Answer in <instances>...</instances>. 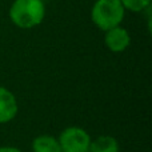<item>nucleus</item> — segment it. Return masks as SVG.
<instances>
[{
    "label": "nucleus",
    "mask_w": 152,
    "mask_h": 152,
    "mask_svg": "<svg viewBox=\"0 0 152 152\" xmlns=\"http://www.w3.org/2000/svg\"><path fill=\"white\" fill-rule=\"evenodd\" d=\"M45 18L43 0H15L10 8V19L16 27L29 29L42 24Z\"/></svg>",
    "instance_id": "f257e3e1"
},
{
    "label": "nucleus",
    "mask_w": 152,
    "mask_h": 152,
    "mask_svg": "<svg viewBox=\"0 0 152 152\" xmlns=\"http://www.w3.org/2000/svg\"><path fill=\"white\" fill-rule=\"evenodd\" d=\"M119 143L113 136L102 135L95 140H91L88 152H119Z\"/></svg>",
    "instance_id": "423d86ee"
},
{
    "label": "nucleus",
    "mask_w": 152,
    "mask_h": 152,
    "mask_svg": "<svg viewBox=\"0 0 152 152\" xmlns=\"http://www.w3.org/2000/svg\"><path fill=\"white\" fill-rule=\"evenodd\" d=\"M34 152H61L59 140L51 135H40L32 142Z\"/></svg>",
    "instance_id": "0eeeda50"
},
{
    "label": "nucleus",
    "mask_w": 152,
    "mask_h": 152,
    "mask_svg": "<svg viewBox=\"0 0 152 152\" xmlns=\"http://www.w3.org/2000/svg\"><path fill=\"white\" fill-rule=\"evenodd\" d=\"M124 15L126 8L120 0H96L91 10V19L94 24L104 32L120 26Z\"/></svg>",
    "instance_id": "f03ea898"
},
{
    "label": "nucleus",
    "mask_w": 152,
    "mask_h": 152,
    "mask_svg": "<svg viewBox=\"0 0 152 152\" xmlns=\"http://www.w3.org/2000/svg\"><path fill=\"white\" fill-rule=\"evenodd\" d=\"M18 111L19 105L15 95L5 87L0 86V124L13 120L18 115Z\"/></svg>",
    "instance_id": "39448f33"
},
{
    "label": "nucleus",
    "mask_w": 152,
    "mask_h": 152,
    "mask_svg": "<svg viewBox=\"0 0 152 152\" xmlns=\"http://www.w3.org/2000/svg\"><path fill=\"white\" fill-rule=\"evenodd\" d=\"M104 43L105 47L110 51L115 53L123 52L131 44V36H129L128 31L126 28H123L121 26L113 27V28L105 31L104 35Z\"/></svg>",
    "instance_id": "20e7f679"
},
{
    "label": "nucleus",
    "mask_w": 152,
    "mask_h": 152,
    "mask_svg": "<svg viewBox=\"0 0 152 152\" xmlns=\"http://www.w3.org/2000/svg\"><path fill=\"white\" fill-rule=\"evenodd\" d=\"M61 152H88L91 136L84 128L68 127L59 136Z\"/></svg>",
    "instance_id": "7ed1b4c3"
},
{
    "label": "nucleus",
    "mask_w": 152,
    "mask_h": 152,
    "mask_svg": "<svg viewBox=\"0 0 152 152\" xmlns=\"http://www.w3.org/2000/svg\"><path fill=\"white\" fill-rule=\"evenodd\" d=\"M120 1L126 11L131 12H143L151 5V0H120Z\"/></svg>",
    "instance_id": "6e6552de"
},
{
    "label": "nucleus",
    "mask_w": 152,
    "mask_h": 152,
    "mask_svg": "<svg viewBox=\"0 0 152 152\" xmlns=\"http://www.w3.org/2000/svg\"><path fill=\"white\" fill-rule=\"evenodd\" d=\"M0 152H21L16 147H0Z\"/></svg>",
    "instance_id": "1a4fd4ad"
}]
</instances>
